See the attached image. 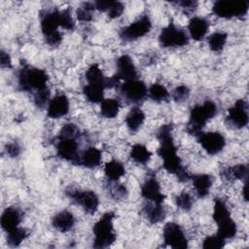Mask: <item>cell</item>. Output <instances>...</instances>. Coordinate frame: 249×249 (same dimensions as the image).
<instances>
[{
  "label": "cell",
  "mask_w": 249,
  "mask_h": 249,
  "mask_svg": "<svg viewBox=\"0 0 249 249\" xmlns=\"http://www.w3.org/2000/svg\"><path fill=\"white\" fill-rule=\"evenodd\" d=\"M171 132L172 124H162L158 130L157 138L160 143L158 155L162 160V166L166 171L174 174L180 182H186L191 180L192 175L182 164Z\"/></svg>",
  "instance_id": "1"
},
{
  "label": "cell",
  "mask_w": 249,
  "mask_h": 249,
  "mask_svg": "<svg viewBox=\"0 0 249 249\" xmlns=\"http://www.w3.org/2000/svg\"><path fill=\"white\" fill-rule=\"evenodd\" d=\"M217 112V105L212 100H205L203 103L195 105L190 112L187 132L197 137L202 132V128L206 125L207 122L213 119Z\"/></svg>",
  "instance_id": "2"
},
{
  "label": "cell",
  "mask_w": 249,
  "mask_h": 249,
  "mask_svg": "<svg viewBox=\"0 0 249 249\" xmlns=\"http://www.w3.org/2000/svg\"><path fill=\"white\" fill-rule=\"evenodd\" d=\"M49 76L45 70L23 64L18 73V85L22 91H37L47 88Z\"/></svg>",
  "instance_id": "3"
},
{
  "label": "cell",
  "mask_w": 249,
  "mask_h": 249,
  "mask_svg": "<svg viewBox=\"0 0 249 249\" xmlns=\"http://www.w3.org/2000/svg\"><path fill=\"white\" fill-rule=\"evenodd\" d=\"M213 220L218 226L217 234L222 238L231 239L235 236L237 232V226L231 216V212L226 202L220 197L214 199L213 206Z\"/></svg>",
  "instance_id": "4"
},
{
  "label": "cell",
  "mask_w": 249,
  "mask_h": 249,
  "mask_svg": "<svg viewBox=\"0 0 249 249\" xmlns=\"http://www.w3.org/2000/svg\"><path fill=\"white\" fill-rule=\"evenodd\" d=\"M114 218L115 213L109 211L104 213L102 217L93 225L92 231L94 238L92 246L94 248H106L115 242L117 235L113 226Z\"/></svg>",
  "instance_id": "5"
},
{
  "label": "cell",
  "mask_w": 249,
  "mask_h": 249,
  "mask_svg": "<svg viewBox=\"0 0 249 249\" xmlns=\"http://www.w3.org/2000/svg\"><path fill=\"white\" fill-rule=\"evenodd\" d=\"M40 26L44 39L50 46H57L62 40L60 27V10L53 9L43 11L40 15Z\"/></svg>",
  "instance_id": "6"
},
{
  "label": "cell",
  "mask_w": 249,
  "mask_h": 249,
  "mask_svg": "<svg viewBox=\"0 0 249 249\" xmlns=\"http://www.w3.org/2000/svg\"><path fill=\"white\" fill-rule=\"evenodd\" d=\"M249 2L247 0H219L213 4L212 12L218 18H240L247 14Z\"/></svg>",
  "instance_id": "7"
},
{
  "label": "cell",
  "mask_w": 249,
  "mask_h": 249,
  "mask_svg": "<svg viewBox=\"0 0 249 249\" xmlns=\"http://www.w3.org/2000/svg\"><path fill=\"white\" fill-rule=\"evenodd\" d=\"M159 43L162 48H179L188 45L189 36L172 21L163 27L159 35Z\"/></svg>",
  "instance_id": "8"
},
{
  "label": "cell",
  "mask_w": 249,
  "mask_h": 249,
  "mask_svg": "<svg viewBox=\"0 0 249 249\" xmlns=\"http://www.w3.org/2000/svg\"><path fill=\"white\" fill-rule=\"evenodd\" d=\"M66 196L76 204L80 205L85 212L94 214L99 206L98 196L92 191H83L77 189H68Z\"/></svg>",
  "instance_id": "9"
},
{
  "label": "cell",
  "mask_w": 249,
  "mask_h": 249,
  "mask_svg": "<svg viewBox=\"0 0 249 249\" xmlns=\"http://www.w3.org/2000/svg\"><path fill=\"white\" fill-rule=\"evenodd\" d=\"M56 155L59 159L72 164L80 165L81 154L79 153V145L77 139L56 137L55 141Z\"/></svg>",
  "instance_id": "10"
},
{
  "label": "cell",
  "mask_w": 249,
  "mask_h": 249,
  "mask_svg": "<svg viewBox=\"0 0 249 249\" xmlns=\"http://www.w3.org/2000/svg\"><path fill=\"white\" fill-rule=\"evenodd\" d=\"M152 28V21L148 15H143L129 25L121 29L119 35L124 41L137 40L150 32Z\"/></svg>",
  "instance_id": "11"
},
{
  "label": "cell",
  "mask_w": 249,
  "mask_h": 249,
  "mask_svg": "<svg viewBox=\"0 0 249 249\" xmlns=\"http://www.w3.org/2000/svg\"><path fill=\"white\" fill-rule=\"evenodd\" d=\"M119 89L122 96L128 103H140L148 95V89L146 84L138 79L124 82L120 86Z\"/></svg>",
  "instance_id": "12"
},
{
  "label": "cell",
  "mask_w": 249,
  "mask_h": 249,
  "mask_svg": "<svg viewBox=\"0 0 249 249\" xmlns=\"http://www.w3.org/2000/svg\"><path fill=\"white\" fill-rule=\"evenodd\" d=\"M163 241L166 245L174 249H185L188 247V238L180 225L174 222H168L162 231Z\"/></svg>",
  "instance_id": "13"
},
{
  "label": "cell",
  "mask_w": 249,
  "mask_h": 249,
  "mask_svg": "<svg viewBox=\"0 0 249 249\" xmlns=\"http://www.w3.org/2000/svg\"><path fill=\"white\" fill-rule=\"evenodd\" d=\"M196 138L202 149L208 155L219 154L226 146V138L219 131L201 132Z\"/></svg>",
  "instance_id": "14"
},
{
  "label": "cell",
  "mask_w": 249,
  "mask_h": 249,
  "mask_svg": "<svg viewBox=\"0 0 249 249\" xmlns=\"http://www.w3.org/2000/svg\"><path fill=\"white\" fill-rule=\"evenodd\" d=\"M227 123L234 128H243L248 124V105L244 99H238L228 110Z\"/></svg>",
  "instance_id": "15"
},
{
  "label": "cell",
  "mask_w": 249,
  "mask_h": 249,
  "mask_svg": "<svg viewBox=\"0 0 249 249\" xmlns=\"http://www.w3.org/2000/svg\"><path fill=\"white\" fill-rule=\"evenodd\" d=\"M141 196L148 201L163 203L165 198L160 190V185L156 176L151 175L145 179L141 186Z\"/></svg>",
  "instance_id": "16"
},
{
  "label": "cell",
  "mask_w": 249,
  "mask_h": 249,
  "mask_svg": "<svg viewBox=\"0 0 249 249\" xmlns=\"http://www.w3.org/2000/svg\"><path fill=\"white\" fill-rule=\"evenodd\" d=\"M117 72L115 76L121 81H130L137 79V70L133 63V60L128 54H122L119 56L116 62Z\"/></svg>",
  "instance_id": "17"
},
{
  "label": "cell",
  "mask_w": 249,
  "mask_h": 249,
  "mask_svg": "<svg viewBox=\"0 0 249 249\" xmlns=\"http://www.w3.org/2000/svg\"><path fill=\"white\" fill-rule=\"evenodd\" d=\"M69 112V100L63 93L52 98L47 107V115L51 119H59Z\"/></svg>",
  "instance_id": "18"
},
{
  "label": "cell",
  "mask_w": 249,
  "mask_h": 249,
  "mask_svg": "<svg viewBox=\"0 0 249 249\" xmlns=\"http://www.w3.org/2000/svg\"><path fill=\"white\" fill-rule=\"evenodd\" d=\"M22 220V213L17 207H7L1 214L0 224L4 231L9 232L19 227Z\"/></svg>",
  "instance_id": "19"
},
{
  "label": "cell",
  "mask_w": 249,
  "mask_h": 249,
  "mask_svg": "<svg viewBox=\"0 0 249 249\" xmlns=\"http://www.w3.org/2000/svg\"><path fill=\"white\" fill-rule=\"evenodd\" d=\"M76 219L72 212L64 209L57 212L52 218V224L54 229L60 232H67L73 229Z\"/></svg>",
  "instance_id": "20"
},
{
  "label": "cell",
  "mask_w": 249,
  "mask_h": 249,
  "mask_svg": "<svg viewBox=\"0 0 249 249\" xmlns=\"http://www.w3.org/2000/svg\"><path fill=\"white\" fill-rule=\"evenodd\" d=\"M191 180L193 181L194 190L199 198H203L209 194L213 184V177L211 175L205 173L196 174L192 175Z\"/></svg>",
  "instance_id": "21"
},
{
  "label": "cell",
  "mask_w": 249,
  "mask_h": 249,
  "mask_svg": "<svg viewBox=\"0 0 249 249\" xmlns=\"http://www.w3.org/2000/svg\"><path fill=\"white\" fill-rule=\"evenodd\" d=\"M209 28V22L204 18L200 17H193L188 24V30L190 33V36L195 41H200L202 40Z\"/></svg>",
  "instance_id": "22"
},
{
  "label": "cell",
  "mask_w": 249,
  "mask_h": 249,
  "mask_svg": "<svg viewBox=\"0 0 249 249\" xmlns=\"http://www.w3.org/2000/svg\"><path fill=\"white\" fill-rule=\"evenodd\" d=\"M143 212L151 224L160 223L165 218V210L162 203L149 201L143 207Z\"/></svg>",
  "instance_id": "23"
},
{
  "label": "cell",
  "mask_w": 249,
  "mask_h": 249,
  "mask_svg": "<svg viewBox=\"0 0 249 249\" xmlns=\"http://www.w3.org/2000/svg\"><path fill=\"white\" fill-rule=\"evenodd\" d=\"M102 153L96 147H89L81 154L80 163L87 168H94L101 163Z\"/></svg>",
  "instance_id": "24"
},
{
  "label": "cell",
  "mask_w": 249,
  "mask_h": 249,
  "mask_svg": "<svg viewBox=\"0 0 249 249\" xmlns=\"http://www.w3.org/2000/svg\"><path fill=\"white\" fill-rule=\"evenodd\" d=\"M145 121V113L139 107H133L125 117V124L131 133L139 130Z\"/></svg>",
  "instance_id": "25"
},
{
  "label": "cell",
  "mask_w": 249,
  "mask_h": 249,
  "mask_svg": "<svg viewBox=\"0 0 249 249\" xmlns=\"http://www.w3.org/2000/svg\"><path fill=\"white\" fill-rule=\"evenodd\" d=\"M222 177L227 181L248 179V167L246 164H235L224 168L221 171Z\"/></svg>",
  "instance_id": "26"
},
{
  "label": "cell",
  "mask_w": 249,
  "mask_h": 249,
  "mask_svg": "<svg viewBox=\"0 0 249 249\" xmlns=\"http://www.w3.org/2000/svg\"><path fill=\"white\" fill-rule=\"evenodd\" d=\"M104 174L107 180L117 182L121 177L125 174V168L122 162L116 160H112L105 163Z\"/></svg>",
  "instance_id": "27"
},
{
  "label": "cell",
  "mask_w": 249,
  "mask_h": 249,
  "mask_svg": "<svg viewBox=\"0 0 249 249\" xmlns=\"http://www.w3.org/2000/svg\"><path fill=\"white\" fill-rule=\"evenodd\" d=\"M104 89L105 88L102 86L87 84L83 88V93L88 101L91 103H101L104 99Z\"/></svg>",
  "instance_id": "28"
},
{
  "label": "cell",
  "mask_w": 249,
  "mask_h": 249,
  "mask_svg": "<svg viewBox=\"0 0 249 249\" xmlns=\"http://www.w3.org/2000/svg\"><path fill=\"white\" fill-rule=\"evenodd\" d=\"M85 76H86V80H87L88 84L102 86L106 89V78L107 77H105L103 75V72L99 68L98 64H96V63L91 64L86 71Z\"/></svg>",
  "instance_id": "29"
},
{
  "label": "cell",
  "mask_w": 249,
  "mask_h": 249,
  "mask_svg": "<svg viewBox=\"0 0 249 249\" xmlns=\"http://www.w3.org/2000/svg\"><path fill=\"white\" fill-rule=\"evenodd\" d=\"M130 159L139 164H146L151 157L152 153L147 149V147L143 144H135L131 147V150L129 152Z\"/></svg>",
  "instance_id": "30"
},
{
  "label": "cell",
  "mask_w": 249,
  "mask_h": 249,
  "mask_svg": "<svg viewBox=\"0 0 249 249\" xmlns=\"http://www.w3.org/2000/svg\"><path fill=\"white\" fill-rule=\"evenodd\" d=\"M120 111V102L114 98H104L100 103V113L104 118L114 119Z\"/></svg>",
  "instance_id": "31"
},
{
  "label": "cell",
  "mask_w": 249,
  "mask_h": 249,
  "mask_svg": "<svg viewBox=\"0 0 249 249\" xmlns=\"http://www.w3.org/2000/svg\"><path fill=\"white\" fill-rule=\"evenodd\" d=\"M148 95L152 100L157 102L166 101L169 98L168 90L163 85L160 83H155L150 86L148 89Z\"/></svg>",
  "instance_id": "32"
},
{
  "label": "cell",
  "mask_w": 249,
  "mask_h": 249,
  "mask_svg": "<svg viewBox=\"0 0 249 249\" xmlns=\"http://www.w3.org/2000/svg\"><path fill=\"white\" fill-rule=\"evenodd\" d=\"M227 39H228V34L226 32L217 31L212 33L207 39L209 49L216 53L221 52L226 45Z\"/></svg>",
  "instance_id": "33"
},
{
  "label": "cell",
  "mask_w": 249,
  "mask_h": 249,
  "mask_svg": "<svg viewBox=\"0 0 249 249\" xmlns=\"http://www.w3.org/2000/svg\"><path fill=\"white\" fill-rule=\"evenodd\" d=\"M27 235H28V232L25 229L21 227H18L15 230L7 232L6 240L9 246L18 247L27 237Z\"/></svg>",
  "instance_id": "34"
},
{
  "label": "cell",
  "mask_w": 249,
  "mask_h": 249,
  "mask_svg": "<svg viewBox=\"0 0 249 249\" xmlns=\"http://www.w3.org/2000/svg\"><path fill=\"white\" fill-rule=\"evenodd\" d=\"M95 10L94 4L91 2H84L77 9L76 16L80 21H90L92 19V13Z\"/></svg>",
  "instance_id": "35"
},
{
  "label": "cell",
  "mask_w": 249,
  "mask_h": 249,
  "mask_svg": "<svg viewBox=\"0 0 249 249\" xmlns=\"http://www.w3.org/2000/svg\"><path fill=\"white\" fill-rule=\"evenodd\" d=\"M80 129L79 127L72 123L65 124L59 130L58 137H64V138H74L77 139L80 136Z\"/></svg>",
  "instance_id": "36"
},
{
  "label": "cell",
  "mask_w": 249,
  "mask_h": 249,
  "mask_svg": "<svg viewBox=\"0 0 249 249\" xmlns=\"http://www.w3.org/2000/svg\"><path fill=\"white\" fill-rule=\"evenodd\" d=\"M50 95H51V91L48 87L37 90L36 92H34V95H33L35 105L39 108H45L47 106V103H49V101L51 100Z\"/></svg>",
  "instance_id": "37"
},
{
  "label": "cell",
  "mask_w": 249,
  "mask_h": 249,
  "mask_svg": "<svg viewBox=\"0 0 249 249\" xmlns=\"http://www.w3.org/2000/svg\"><path fill=\"white\" fill-rule=\"evenodd\" d=\"M225 246V239L218 234L206 236L202 242V247L205 249H221Z\"/></svg>",
  "instance_id": "38"
},
{
  "label": "cell",
  "mask_w": 249,
  "mask_h": 249,
  "mask_svg": "<svg viewBox=\"0 0 249 249\" xmlns=\"http://www.w3.org/2000/svg\"><path fill=\"white\" fill-rule=\"evenodd\" d=\"M175 204L177 205L178 208L185 211H189L193 206V198L189 193L182 192L176 196Z\"/></svg>",
  "instance_id": "39"
},
{
  "label": "cell",
  "mask_w": 249,
  "mask_h": 249,
  "mask_svg": "<svg viewBox=\"0 0 249 249\" xmlns=\"http://www.w3.org/2000/svg\"><path fill=\"white\" fill-rule=\"evenodd\" d=\"M60 27L65 30H72L75 27V21L69 9H63L60 11Z\"/></svg>",
  "instance_id": "40"
},
{
  "label": "cell",
  "mask_w": 249,
  "mask_h": 249,
  "mask_svg": "<svg viewBox=\"0 0 249 249\" xmlns=\"http://www.w3.org/2000/svg\"><path fill=\"white\" fill-rule=\"evenodd\" d=\"M112 182V181H111ZM113 184L109 187V193L110 196L115 199H122L127 195V190L125 186L122 184H118L117 182H112Z\"/></svg>",
  "instance_id": "41"
},
{
  "label": "cell",
  "mask_w": 249,
  "mask_h": 249,
  "mask_svg": "<svg viewBox=\"0 0 249 249\" xmlns=\"http://www.w3.org/2000/svg\"><path fill=\"white\" fill-rule=\"evenodd\" d=\"M189 96H190V89L185 85L176 87L172 92V98L176 102H183L186 99H188Z\"/></svg>",
  "instance_id": "42"
},
{
  "label": "cell",
  "mask_w": 249,
  "mask_h": 249,
  "mask_svg": "<svg viewBox=\"0 0 249 249\" xmlns=\"http://www.w3.org/2000/svg\"><path fill=\"white\" fill-rule=\"evenodd\" d=\"M124 11V5L122 2L112 1L107 11V14L110 18H117L122 16Z\"/></svg>",
  "instance_id": "43"
},
{
  "label": "cell",
  "mask_w": 249,
  "mask_h": 249,
  "mask_svg": "<svg viewBox=\"0 0 249 249\" xmlns=\"http://www.w3.org/2000/svg\"><path fill=\"white\" fill-rule=\"evenodd\" d=\"M173 4L178 5L179 7H181V9L189 14V13H193L196 7H197V2L196 1H193V0H182V1H176L173 2Z\"/></svg>",
  "instance_id": "44"
},
{
  "label": "cell",
  "mask_w": 249,
  "mask_h": 249,
  "mask_svg": "<svg viewBox=\"0 0 249 249\" xmlns=\"http://www.w3.org/2000/svg\"><path fill=\"white\" fill-rule=\"evenodd\" d=\"M5 151L11 158H17L21 152V147L18 142H10L5 146Z\"/></svg>",
  "instance_id": "45"
},
{
  "label": "cell",
  "mask_w": 249,
  "mask_h": 249,
  "mask_svg": "<svg viewBox=\"0 0 249 249\" xmlns=\"http://www.w3.org/2000/svg\"><path fill=\"white\" fill-rule=\"evenodd\" d=\"M0 65L2 68H12L11 56L3 50L0 52Z\"/></svg>",
  "instance_id": "46"
},
{
  "label": "cell",
  "mask_w": 249,
  "mask_h": 249,
  "mask_svg": "<svg viewBox=\"0 0 249 249\" xmlns=\"http://www.w3.org/2000/svg\"><path fill=\"white\" fill-rule=\"evenodd\" d=\"M247 189H248V180H245V183H244V186H243V189H242V196H243L245 201H247V199H248Z\"/></svg>",
  "instance_id": "47"
}]
</instances>
